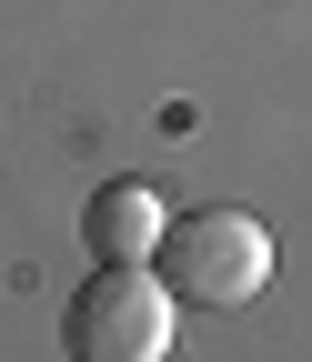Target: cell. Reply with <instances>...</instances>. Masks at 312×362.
Returning a JSON list of instances; mask_svg holds the SVG:
<instances>
[{
	"instance_id": "1",
	"label": "cell",
	"mask_w": 312,
	"mask_h": 362,
	"mask_svg": "<svg viewBox=\"0 0 312 362\" xmlns=\"http://www.w3.org/2000/svg\"><path fill=\"white\" fill-rule=\"evenodd\" d=\"M161 282H171V302L232 312V302H252L262 282H272V232H262L252 211L212 202V211H192V221L161 232Z\"/></svg>"
},
{
	"instance_id": "2",
	"label": "cell",
	"mask_w": 312,
	"mask_h": 362,
	"mask_svg": "<svg viewBox=\"0 0 312 362\" xmlns=\"http://www.w3.org/2000/svg\"><path fill=\"white\" fill-rule=\"evenodd\" d=\"M71 352L81 362H161L171 352V282L141 262H101L91 282L71 292Z\"/></svg>"
},
{
	"instance_id": "3",
	"label": "cell",
	"mask_w": 312,
	"mask_h": 362,
	"mask_svg": "<svg viewBox=\"0 0 312 362\" xmlns=\"http://www.w3.org/2000/svg\"><path fill=\"white\" fill-rule=\"evenodd\" d=\"M161 232H171V211H161L151 181H101L91 211H81V242H91V262H151Z\"/></svg>"
}]
</instances>
